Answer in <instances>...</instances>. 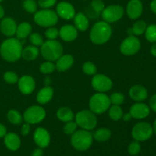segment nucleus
Returning <instances> with one entry per match:
<instances>
[{
  "instance_id": "de8ad7c7",
  "label": "nucleus",
  "mask_w": 156,
  "mask_h": 156,
  "mask_svg": "<svg viewBox=\"0 0 156 156\" xmlns=\"http://www.w3.org/2000/svg\"><path fill=\"white\" fill-rule=\"evenodd\" d=\"M43 154H44V152L41 149V148H39V149H36L32 152L31 155L30 156H43Z\"/></svg>"
},
{
  "instance_id": "c85d7f7f",
  "label": "nucleus",
  "mask_w": 156,
  "mask_h": 156,
  "mask_svg": "<svg viewBox=\"0 0 156 156\" xmlns=\"http://www.w3.org/2000/svg\"><path fill=\"white\" fill-rule=\"evenodd\" d=\"M111 130L107 128H100L98 130H96L94 132V137L97 141L100 142V143H104V142H106L111 138Z\"/></svg>"
},
{
  "instance_id": "393cba45",
  "label": "nucleus",
  "mask_w": 156,
  "mask_h": 156,
  "mask_svg": "<svg viewBox=\"0 0 156 156\" xmlns=\"http://www.w3.org/2000/svg\"><path fill=\"white\" fill-rule=\"evenodd\" d=\"M56 116L59 120L65 123L72 121L74 119V114L73 111L67 107H62L59 108L56 112Z\"/></svg>"
},
{
  "instance_id": "4468645a",
  "label": "nucleus",
  "mask_w": 156,
  "mask_h": 156,
  "mask_svg": "<svg viewBox=\"0 0 156 156\" xmlns=\"http://www.w3.org/2000/svg\"><path fill=\"white\" fill-rule=\"evenodd\" d=\"M129 113L133 118L141 120V119L146 118L149 115L150 108L146 104L138 102L131 106Z\"/></svg>"
},
{
  "instance_id": "f257e3e1",
  "label": "nucleus",
  "mask_w": 156,
  "mask_h": 156,
  "mask_svg": "<svg viewBox=\"0 0 156 156\" xmlns=\"http://www.w3.org/2000/svg\"><path fill=\"white\" fill-rule=\"evenodd\" d=\"M22 44L19 39L9 38L5 40L0 47V53L5 60L15 62L21 57Z\"/></svg>"
},
{
  "instance_id": "9d476101",
  "label": "nucleus",
  "mask_w": 156,
  "mask_h": 156,
  "mask_svg": "<svg viewBox=\"0 0 156 156\" xmlns=\"http://www.w3.org/2000/svg\"><path fill=\"white\" fill-rule=\"evenodd\" d=\"M141 48L140 41L134 35H130L123 40L120 44V51L126 56H133L138 53Z\"/></svg>"
},
{
  "instance_id": "6e6552de",
  "label": "nucleus",
  "mask_w": 156,
  "mask_h": 156,
  "mask_svg": "<svg viewBox=\"0 0 156 156\" xmlns=\"http://www.w3.org/2000/svg\"><path fill=\"white\" fill-rule=\"evenodd\" d=\"M153 134V128L147 122H140L136 123L132 129V136L135 140L143 142L148 140Z\"/></svg>"
},
{
  "instance_id": "a18cd8bd",
  "label": "nucleus",
  "mask_w": 156,
  "mask_h": 156,
  "mask_svg": "<svg viewBox=\"0 0 156 156\" xmlns=\"http://www.w3.org/2000/svg\"><path fill=\"white\" fill-rule=\"evenodd\" d=\"M30 124L27 123H24V124H23V126H21V134H22L23 136H27V134L29 133V132H30Z\"/></svg>"
},
{
  "instance_id": "4c0bfd02",
  "label": "nucleus",
  "mask_w": 156,
  "mask_h": 156,
  "mask_svg": "<svg viewBox=\"0 0 156 156\" xmlns=\"http://www.w3.org/2000/svg\"><path fill=\"white\" fill-rule=\"evenodd\" d=\"M29 40H30V43L33 44L35 47H40L44 43V40L41 35L38 33H33L30 34L29 37Z\"/></svg>"
},
{
  "instance_id": "20e7f679",
  "label": "nucleus",
  "mask_w": 156,
  "mask_h": 156,
  "mask_svg": "<svg viewBox=\"0 0 156 156\" xmlns=\"http://www.w3.org/2000/svg\"><path fill=\"white\" fill-rule=\"evenodd\" d=\"M93 142V136L88 130L80 129L72 134L71 144L79 151H85L91 147Z\"/></svg>"
},
{
  "instance_id": "49530a36",
  "label": "nucleus",
  "mask_w": 156,
  "mask_h": 156,
  "mask_svg": "<svg viewBox=\"0 0 156 156\" xmlns=\"http://www.w3.org/2000/svg\"><path fill=\"white\" fill-rule=\"evenodd\" d=\"M7 134V129L6 127L3 124L0 123V138L5 137V136Z\"/></svg>"
},
{
  "instance_id": "9b49d317",
  "label": "nucleus",
  "mask_w": 156,
  "mask_h": 156,
  "mask_svg": "<svg viewBox=\"0 0 156 156\" xmlns=\"http://www.w3.org/2000/svg\"><path fill=\"white\" fill-rule=\"evenodd\" d=\"M124 14V9L118 5H112L105 8L102 11L101 15L104 21L108 23H113L119 21Z\"/></svg>"
},
{
  "instance_id": "a211bd4d",
  "label": "nucleus",
  "mask_w": 156,
  "mask_h": 156,
  "mask_svg": "<svg viewBox=\"0 0 156 156\" xmlns=\"http://www.w3.org/2000/svg\"><path fill=\"white\" fill-rule=\"evenodd\" d=\"M129 94L131 98L137 102L143 101L148 97L147 89L144 86L140 85H136L131 87Z\"/></svg>"
},
{
  "instance_id": "7c9ffc66",
  "label": "nucleus",
  "mask_w": 156,
  "mask_h": 156,
  "mask_svg": "<svg viewBox=\"0 0 156 156\" xmlns=\"http://www.w3.org/2000/svg\"><path fill=\"white\" fill-rule=\"evenodd\" d=\"M8 120L12 124L18 125L22 122V116L18 111L15 110H10L7 114Z\"/></svg>"
},
{
  "instance_id": "37998d69",
  "label": "nucleus",
  "mask_w": 156,
  "mask_h": 156,
  "mask_svg": "<svg viewBox=\"0 0 156 156\" xmlns=\"http://www.w3.org/2000/svg\"><path fill=\"white\" fill-rule=\"evenodd\" d=\"M56 2V0H38V5L43 9H49L53 7Z\"/></svg>"
},
{
  "instance_id": "4be33fe9",
  "label": "nucleus",
  "mask_w": 156,
  "mask_h": 156,
  "mask_svg": "<svg viewBox=\"0 0 156 156\" xmlns=\"http://www.w3.org/2000/svg\"><path fill=\"white\" fill-rule=\"evenodd\" d=\"M74 62L73 56L69 54H66L61 56L56 60V64L55 65L56 69L59 72H64L68 70L72 67Z\"/></svg>"
},
{
  "instance_id": "5701e85b",
  "label": "nucleus",
  "mask_w": 156,
  "mask_h": 156,
  "mask_svg": "<svg viewBox=\"0 0 156 156\" xmlns=\"http://www.w3.org/2000/svg\"><path fill=\"white\" fill-rule=\"evenodd\" d=\"M53 95V89L50 86H46L38 91L37 94V101L39 104L45 105L52 99Z\"/></svg>"
},
{
  "instance_id": "8fccbe9b",
  "label": "nucleus",
  "mask_w": 156,
  "mask_h": 156,
  "mask_svg": "<svg viewBox=\"0 0 156 156\" xmlns=\"http://www.w3.org/2000/svg\"><path fill=\"white\" fill-rule=\"evenodd\" d=\"M150 9L153 13L156 14V0H152L150 4Z\"/></svg>"
},
{
  "instance_id": "0eeeda50",
  "label": "nucleus",
  "mask_w": 156,
  "mask_h": 156,
  "mask_svg": "<svg viewBox=\"0 0 156 156\" xmlns=\"http://www.w3.org/2000/svg\"><path fill=\"white\" fill-rule=\"evenodd\" d=\"M76 123L83 129L91 130L97 126L98 120L95 114L91 110H83L76 114Z\"/></svg>"
},
{
  "instance_id": "e433bc0d",
  "label": "nucleus",
  "mask_w": 156,
  "mask_h": 156,
  "mask_svg": "<svg viewBox=\"0 0 156 156\" xmlns=\"http://www.w3.org/2000/svg\"><path fill=\"white\" fill-rule=\"evenodd\" d=\"M82 70L85 74L91 76V75L96 74L97 68H96L95 65L91 62H86L82 66Z\"/></svg>"
},
{
  "instance_id": "f3484780",
  "label": "nucleus",
  "mask_w": 156,
  "mask_h": 156,
  "mask_svg": "<svg viewBox=\"0 0 156 156\" xmlns=\"http://www.w3.org/2000/svg\"><path fill=\"white\" fill-rule=\"evenodd\" d=\"M18 82V88L24 94H31L35 88V81L30 76H23Z\"/></svg>"
},
{
  "instance_id": "423d86ee",
  "label": "nucleus",
  "mask_w": 156,
  "mask_h": 156,
  "mask_svg": "<svg viewBox=\"0 0 156 156\" xmlns=\"http://www.w3.org/2000/svg\"><path fill=\"white\" fill-rule=\"evenodd\" d=\"M111 100L107 94L98 92L91 96L89 101L90 110L95 114H101L108 111L111 105Z\"/></svg>"
},
{
  "instance_id": "473e14b6",
  "label": "nucleus",
  "mask_w": 156,
  "mask_h": 156,
  "mask_svg": "<svg viewBox=\"0 0 156 156\" xmlns=\"http://www.w3.org/2000/svg\"><path fill=\"white\" fill-rule=\"evenodd\" d=\"M91 9L95 14L96 18H98L105 9V4L101 0H93L91 2Z\"/></svg>"
},
{
  "instance_id": "2eb2a0df",
  "label": "nucleus",
  "mask_w": 156,
  "mask_h": 156,
  "mask_svg": "<svg viewBox=\"0 0 156 156\" xmlns=\"http://www.w3.org/2000/svg\"><path fill=\"white\" fill-rule=\"evenodd\" d=\"M143 6L140 0H130L126 6V13L131 20H136L143 14Z\"/></svg>"
},
{
  "instance_id": "5fc2aeb1",
  "label": "nucleus",
  "mask_w": 156,
  "mask_h": 156,
  "mask_svg": "<svg viewBox=\"0 0 156 156\" xmlns=\"http://www.w3.org/2000/svg\"><path fill=\"white\" fill-rule=\"evenodd\" d=\"M2 1H3V0H0V2H2Z\"/></svg>"
},
{
  "instance_id": "2f4dec72",
  "label": "nucleus",
  "mask_w": 156,
  "mask_h": 156,
  "mask_svg": "<svg viewBox=\"0 0 156 156\" xmlns=\"http://www.w3.org/2000/svg\"><path fill=\"white\" fill-rule=\"evenodd\" d=\"M145 36L149 42H156V24H151L146 27Z\"/></svg>"
},
{
  "instance_id": "f8f14e48",
  "label": "nucleus",
  "mask_w": 156,
  "mask_h": 156,
  "mask_svg": "<svg viewBox=\"0 0 156 156\" xmlns=\"http://www.w3.org/2000/svg\"><path fill=\"white\" fill-rule=\"evenodd\" d=\"M91 85L93 88L98 92H106L111 89L113 82L109 77L105 75L98 74L92 78Z\"/></svg>"
},
{
  "instance_id": "c756f323",
  "label": "nucleus",
  "mask_w": 156,
  "mask_h": 156,
  "mask_svg": "<svg viewBox=\"0 0 156 156\" xmlns=\"http://www.w3.org/2000/svg\"><path fill=\"white\" fill-rule=\"evenodd\" d=\"M123 110L120 108L119 105H114L111 106L109 109V116L111 120L114 121H118L123 117Z\"/></svg>"
},
{
  "instance_id": "72a5a7b5",
  "label": "nucleus",
  "mask_w": 156,
  "mask_h": 156,
  "mask_svg": "<svg viewBox=\"0 0 156 156\" xmlns=\"http://www.w3.org/2000/svg\"><path fill=\"white\" fill-rule=\"evenodd\" d=\"M55 69H56V66L54 64L50 61H47L41 64L40 66V71L43 74H50L54 71Z\"/></svg>"
},
{
  "instance_id": "1a4fd4ad",
  "label": "nucleus",
  "mask_w": 156,
  "mask_h": 156,
  "mask_svg": "<svg viewBox=\"0 0 156 156\" xmlns=\"http://www.w3.org/2000/svg\"><path fill=\"white\" fill-rule=\"evenodd\" d=\"M46 117L45 110L41 106L34 105L25 111L24 114V120L29 124H37L44 120Z\"/></svg>"
},
{
  "instance_id": "7ed1b4c3",
  "label": "nucleus",
  "mask_w": 156,
  "mask_h": 156,
  "mask_svg": "<svg viewBox=\"0 0 156 156\" xmlns=\"http://www.w3.org/2000/svg\"><path fill=\"white\" fill-rule=\"evenodd\" d=\"M41 47V52L43 57L50 62L57 60L62 56L63 51L60 43L55 40H48L43 43Z\"/></svg>"
},
{
  "instance_id": "ea45409f",
  "label": "nucleus",
  "mask_w": 156,
  "mask_h": 156,
  "mask_svg": "<svg viewBox=\"0 0 156 156\" xmlns=\"http://www.w3.org/2000/svg\"><path fill=\"white\" fill-rule=\"evenodd\" d=\"M3 78H4V80L9 84H15L18 81V75L12 71L6 72L3 76Z\"/></svg>"
},
{
  "instance_id": "412c9836",
  "label": "nucleus",
  "mask_w": 156,
  "mask_h": 156,
  "mask_svg": "<svg viewBox=\"0 0 156 156\" xmlns=\"http://www.w3.org/2000/svg\"><path fill=\"white\" fill-rule=\"evenodd\" d=\"M5 145L11 151H16L21 146V139L17 134L9 133L5 136Z\"/></svg>"
},
{
  "instance_id": "c9c22d12",
  "label": "nucleus",
  "mask_w": 156,
  "mask_h": 156,
  "mask_svg": "<svg viewBox=\"0 0 156 156\" xmlns=\"http://www.w3.org/2000/svg\"><path fill=\"white\" fill-rule=\"evenodd\" d=\"M23 7L29 13H35L37 12V4L34 0H24Z\"/></svg>"
},
{
  "instance_id": "58836bf2",
  "label": "nucleus",
  "mask_w": 156,
  "mask_h": 156,
  "mask_svg": "<svg viewBox=\"0 0 156 156\" xmlns=\"http://www.w3.org/2000/svg\"><path fill=\"white\" fill-rule=\"evenodd\" d=\"M77 126V123L76 122H73V120L66 122V125L63 127L64 133L67 134V135H72V134H73L76 131Z\"/></svg>"
},
{
  "instance_id": "603ef678",
  "label": "nucleus",
  "mask_w": 156,
  "mask_h": 156,
  "mask_svg": "<svg viewBox=\"0 0 156 156\" xmlns=\"http://www.w3.org/2000/svg\"><path fill=\"white\" fill-rule=\"evenodd\" d=\"M4 15H5L4 9H3L2 6L0 5V19H1V18H3Z\"/></svg>"
},
{
  "instance_id": "cd10ccee",
  "label": "nucleus",
  "mask_w": 156,
  "mask_h": 156,
  "mask_svg": "<svg viewBox=\"0 0 156 156\" xmlns=\"http://www.w3.org/2000/svg\"><path fill=\"white\" fill-rule=\"evenodd\" d=\"M146 27H147L146 23L143 20H140V21H137L136 22L134 23L132 28H129L128 30V33H129V36L133 34L140 36V35L143 34L145 33Z\"/></svg>"
},
{
  "instance_id": "b1692460",
  "label": "nucleus",
  "mask_w": 156,
  "mask_h": 156,
  "mask_svg": "<svg viewBox=\"0 0 156 156\" xmlns=\"http://www.w3.org/2000/svg\"><path fill=\"white\" fill-rule=\"evenodd\" d=\"M74 23L76 29L81 30V31H85L89 26V21H88V18L82 12H79L75 15Z\"/></svg>"
},
{
  "instance_id": "79ce46f5",
  "label": "nucleus",
  "mask_w": 156,
  "mask_h": 156,
  "mask_svg": "<svg viewBox=\"0 0 156 156\" xmlns=\"http://www.w3.org/2000/svg\"><path fill=\"white\" fill-rule=\"evenodd\" d=\"M59 35V30L56 27H50L45 31V36L48 40H55Z\"/></svg>"
},
{
  "instance_id": "3c124183",
  "label": "nucleus",
  "mask_w": 156,
  "mask_h": 156,
  "mask_svg": "<svg viewBox=\"0 0 156 156\" xmlns=\"http://www.w3.org/2000/svg\"><path fill=\"white\" fill-rule=\"evenodd\" d=\"M150 52H151V53H152V56H155V57H156V42L153 43L152 46L151 47Z\"/></svg>"
},
{
  "instance_id": "39448f33",
  "label": "nucleus",
  "mask_w": 156,
  "mask_h": 156,
  "mask_svg": "<svg viewBox=\"0 0 156 156\" xmlns=\"http://www.w3.org/2000/svg\"><path fill=\"white\" fill-rule=\"evenodd\" d=\"M59 16L54 11L44 9L36 12L34 16V21L37 24L44 27H53L58 22Z\"/></svg>"
},
{
  "instance_id": "dca6fc26",
  "label": "nucleus",
  "mask_w": 156,
  "mask_h": 156,
  "mask_svg": "<svg viewBox=\"0 0 156 156\" xmlns=\"http://www.w3.org/2000/svg\"><path fill=\"white\" fill-rule=\"evenodd\" d=\"M34 140L40 148H46L50 142V136L48 131L42 127H38L34 133Z\"/></svg>"
},
{
  "instance_id": "ddd939ff",
  "label": "nucleus",
  "mask_w": 156,
  "mask_h": 156,
  "mask_svg": "<svg viewBox=\"0 0 156 156\" xmlns=\"http://www.w3.org/2000/svg\"><path fill=\"white\" fill-rule=\"evenodd\" d=\"M56 14L58 16L65 20H71L76 15V10L73 5L67 2H61L56 7Z\"/></svg>"
},
{
  "instance_id": "bb28decb",
  "label": "nucleus",
  "mask_w": 156,
  "mask_h": 156,
  "mask_svg": "<svg viewBox=\"0 0 156 156\" xmlns=\"http://www.w3.org/2000/svg\"><path fill=\"white\" fill-rule=\"evenodd\" d=\"M39 55V50L35 46H28L22 50L21 56L27 61L34 60Z\"/></svg>"
},
{
  "instance_id": "f704fd0d",
  "label": "nucleus",
  "mask_w": 156,
  "mask_h": 156,
  "mask_svg": "<svg viewBox=\"0 0 156 156\" xmlns=\"http://www.w3.org/2000/svg\"><path fill=\"white\" fill-rule=\"evenodd\" d=\"M110 100H111V103L113 104L114 105H119L123 103L124 101V95H123L122 93L120 92H114L111 95L110 98Z\"/></svg>"
},
{
  "instance_id": "6ab92c4d",
  "label": "nucleus",
  "mask_w": 156,
  "mask_h": 156,
  "mask_svg": "<svg viewBox=\"0 0 156 156\" xmlns=\"http://www.w3.org/2000/svg\"><path fill=\"white\" fill-rule=\"evenodd\" d=\"M59 36L64 41L71 42L77 38L78 30L74 26L71 24H66L61 27L59 30Z\"/></svg>"
},
{
  "instance_id": "09e8293b",
  "label": "nucleus",
  "mask_w": 156,
  "mask_h": 156,
  "mask_svg": "<svg viewBox=\"0 0 156 156\" xmlns=\"http://www.w3.org/2000/svg\"><path fill=\"white\" fill-rule=\"evenodd\" d=\"M122 118H123V121H129V120H130L133 117H132V116H131L130 113H126V114H123V117H122Z\"/></svg>"
},
{
  "instance_id": "864d4df0",
  "label": "nucleus",
  "mask_w": 156,
  "mask_h": 156,
  "mask_svg": "<svg viewBox=\"0 0 156 156\" xmlns=\"http://www.w3.org/2000/svg\"><path fill=\"white\" fill-rule=\"evenodd\" d=\"M152 128H153V133H155V134L156 135V119L155 120V121H154Z\"/></svg>"
},
{
  "instance_id": "c03bdc74",
  "label": "nucleus",
  "mask_w": 156,
  "mask_h": 156,
  "mask_svg": "<svg viewBox=\"0 0 156 156\" xmlns=\"http://www.w3.org/2000/svg\"><path fill=\"white\" fill-rule=\"evenodd\" d=\"M149 108L156 113V94H153L149 100Z\"/></svg>"
},
{
  "instance_id": "aec40b11",
  "label": "nucleus",
  "mask_w": 156,
  "mask_h": 156,
  "mask_svg": "<svg viewBox=\"0 0 156 156\" xmlns=\"http://www.w3.org/2000/svg\"><path fill=\"white\" fill-rule=\"evenodd\" d=\"M1 31L7 37H12L15 34L17 30V24L15 21L11 18H2L0 24Z\"/></svg>"
},
{
  "instance_id": "a19ab883",
  "label": "nucleus",
  "mask_w": 156,
  "mask_h": 156,
  "mask_svg": "<svg viewBox=\"0 0 156 156\" xmlns=\"http://www.w3.org/2000/svg\"><path fill=\"white\" fill-rule=\"evenodd\" d=\"M140 150H141V146L140 143L136 140L132 142L128 147V152L131 155H136L137 154L140 153Z\"/></svg>"
},
{
  "instance_id": "f03ea898",
  "label": "nucleus",
  "mask_w": 156,
  "mask_h": 156,
  "mask_svg": "<svg viewBox=\"0 0 156 156\" xmlns=\"http://www.w3.org/2000/svg\"><path fill=\"white\" fill-rule=\"evenodd\" d=\"M112 34L111 25L106 21H99L94 24L90 33L91 42L97 45H101L108 42Z\"/></svg>"
},
{
  "instance_id": "a878e982",
  "label": "nucleus",
  "mask_w": 156,
  "mask_h": 156,
  "mask_svg": "<svg viewBox=\"0 0 156 156\" xmlns=\"http://www.w3.org/2000/svg\"><path fill=\"white\" fill-rule=\"evenodd\" d=\"M32 27L28 22H22L17 27L16 34L18 39H24L30 34Z\"/></svg>"
}]
</instances>
